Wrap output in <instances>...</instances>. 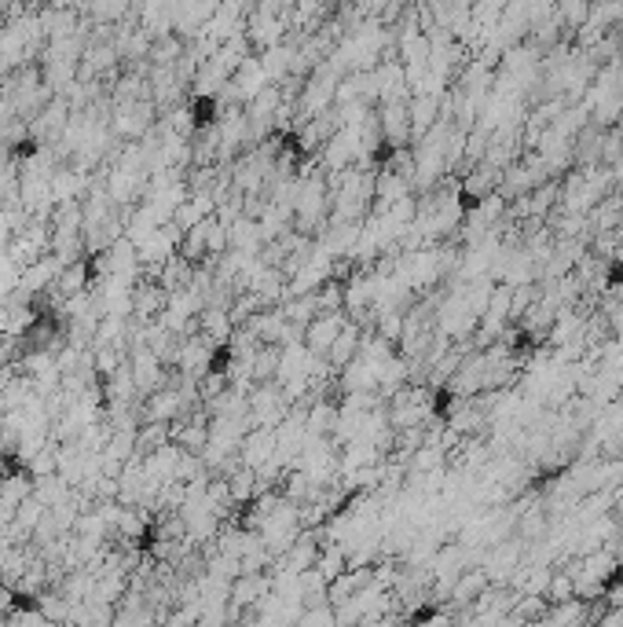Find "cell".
I'll list each match as a JSON object with an SVG mask.
<instances>
[{
    "label": "cell",
    "mask_w": 623,
    "mask_h": 627,
    "mask_svg": "<svg viewBox=\"0 0 623 627\" xmlns=\"http://www.w3.org/2000/svg\"><path fill=\"white\" fill-rule=\"evenodd\" d=\"M341 330H345V316H341V312L316 316L305 327V349L312 352V356H327V352L334 349V341H338Z\"/></svg>",
    "instance_id": "1"
},
{
    "label": "cell",
    "mask_w": 623,
    "mask_h": 627,
    "mask_svg": "<svg viewBox=\"0 0 623 627\" xmlns=\"http://www.w3.org/2000/svg\"><path fill=\"white\" fill-rule=\"evenodd\" d=\"M352 352H356V327L345 323V330H341L338 341H334V349L327 352L330 367H345V363L352 360Z\"/></svg>",
    "instance_id": "2"
}]
</instances>
